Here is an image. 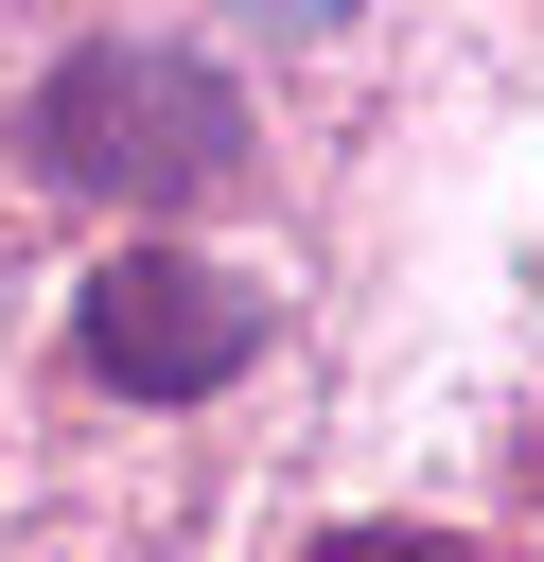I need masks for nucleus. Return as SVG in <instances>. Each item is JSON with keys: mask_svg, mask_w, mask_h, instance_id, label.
<instances>
[{"mask_svg": "<svg viewBox=\"0 0 544 562\" xmlns=\"http://www.w3.org/2000/svg\"><path fill=\"white\" fill-rule=\"evenodd\" d=\"M35 158H53L70 193L175 211V193H211V176L246 158V123H228V70H211V53H175V35H88V53L35 88Z\"/></svg>", "mask_w": 544, "mask_h": 562, "instance_id": "obj_1", "label": "nucleus"}, {"mask_svg": "<svg viewBox=\"0 0 544 562\" xmlns=\"http://www.w3.org/2000/svg\"><path fill=\"white\" fill-rule=\"evenodd\" d=\"M70 351H88V386H123V404H211V386L263 351V299L211 281L193 246H105V263L70 281Z\"/></svg>", "mask_w": 544, "mask_h": 562, "instance_id": "obj_2", "label": "nucleus"}, {"mask_svg": "<svg viewBox=\"0 0 544 562\" xmlns=\"http://www.w3.org/2000/svg\"><path fill=\"white\" fill-rule=\"evenodd\" d=\"M333 562H421V544H333Z\"/></svg>", "mask_w": 544, "mask_h": 562, "instance_id": "obj_3", "label": "nucleus"}]
</instances>
